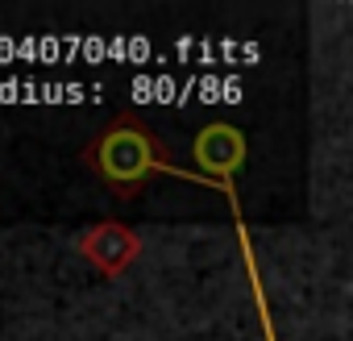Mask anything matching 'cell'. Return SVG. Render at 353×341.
I'll list each match as a JSON object with an SVG mask.
<instances>
[{"label": "cell", "mask_w": 353, "mask_h": 341, "mask_svg": "<svg viewBox=\"0 0 353 341\" xmlns=\"http://www.w3.org/2000/svg\"><path fill=\"white\" fill-rule=\"evenodd\" d=\"M83 162L104 179L108 192L117 196H137L154 175H170V179H188V184H204L200 170H188V166H174L166 146L158 142V133L133 117V113H121L88 150H83Z\"/></svg>", "instance_id": "6da1fadb"}, {"label": "cell", "mask_w": 353, "mask_h": 341, "mask_svg": "<svg viewBox=\"0 0 353 341\" xmlns=\"http://www.w3.org/2000/svg\"><path fill=\"white\" fill-rule=\"evenodd\" d=\"M79 254L104 275V279H117V275H125L133 262H137V254H141V237H137V229H129L125 221H100V225H92L88 233H79Z\"/></svg>", "instance_id": "3957f363"}, {"label": "cell", "mask_w": 353, "mask_h": 341, "mask_svg": "<svg viewBox=\"0 0 353 341\" xmlns=\"http://www.w3.org/2000/svg\"><path fill=\"white\" fill-rule=\"evenodd\" d=\"M245 154H250L245 133H241L237 125H229V121L204 125V129L196 133V142H192V158H196V166H200L204 188H212V179L237 175V170L245 166Z\"/></svg>", "instance_id": "7a4b0ae2"}]
</instances>
